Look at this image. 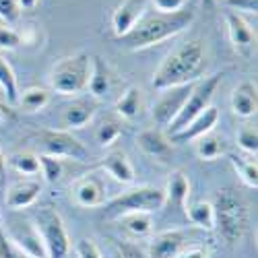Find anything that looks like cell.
Wrapping results in <instances>:
<instances>
[{
	"label": "cell",
	"instance_id": "cell-29",
	"mask_svg": "<svg viewBox=\"0 0 258 258\" xmlns=\"http://www.w3.org/2000/svg\"><path fill=\"white\" fill-rule=\"evenodd\" d=\"M7 165L13 167L17 174L25 176V178H31V176L39 174V157L35 153H31V151H17V153H13L7 159Z\"/></svg>",
	"mask_w": 258,
	"mask_h": 258
},
{
	"label": "cell",
	"instance_id": "cell-40",
	"mask_svg": "<svg viewBox=\"0 0 258 258\" xmlns=\"http://www.w3.org/2000/svg\"><path fill=\"white\" fill-rule=\"evenodd\" d=\"M116 248H118V258H149L145 250L133 242H120Z\"/></svg>",
	"mask_w": 258,
	"mask_h": 258
},
{
	"label": "cell",
	"instance_id": "cell-36",
	"mask_svg": "<svg viewBox=\"0 0 258 258\" xmlns=\"http://www.w3.org/2000/svg\"><path fill=\"white\" fill-rule=\"evenodd\" d=\"M75 252H77V258H103L99 248H97V244L93 240H89V238L79 240L77 246H75Z\"/></svg>",
	"mask_w": 258,
	"mask_h": 258
},
{
	"label": "cell",
	"instance_id": "cell-42",
	"mask_svg": "<svg viewBox=\"0 0 258 258\" xmlns=\"http://www.w3.org/2000/svg\"><path fill=\"white\" fill-rule=\"evenodd\" d=\"M5 171H7V157L0 151V188L5 186Z\"/></svg>",
	"mask_w": 258,
	"mask_h": 258
},
{
	"label": "cell",
	"instance_id": "cell-5",
	"mask_svg": "<svg viewBox=\"0 0 258 258\" xmlns=\"http://www.w3.org/2000/svg\"><path fill=\"white\" fill-rule=\"evenodd\" d=\"M165 207V192L155 186H139L103 205L105 219H120L128 213H153Z\"/></svg>",
	"mask_w": 258,
	"mask_h": 258
},
{
	"label": "cell",
	"instance_id": "cell-35",
	"mask_svg": "<svg viewBox=\"0 0 258 258\" xmlns=\"http://www.w3.org/2000/svg\"><path fill=\"white\" fill-rule=\"evenodd\" d=\"M21 17L19 0H0V19L7 23H17Z\"/></svg>",
	"mask_w": 258,
	"mask_h": 258
},
{
	"label": "cell",
	"instance_id": "cell-30",
	"mask_svg": "<svg viewBox=\"0 0 258 258\" xmlns=\"http://www.w3.org/2000/svg\"><path fill=\"white\" fill-rule=\"evenodd\" d=\"M229 161L235 169V174L248 188H258V167H256V157H242V155H229Z\"/></svg>",
	"mask_w": 258,
	"mask_h": 258
},
{
	"label": "cell",
	"instance_id": "cell-46",
	"mask_svg": "<svg viewBox=\"0 0 258 258\" xmlns=\"http://www.w3.org/2000/svg\"><path fill=\"white\" fill-rule=\"evenodd\" d=\"M219 3H223V0H219Z\"/></svg>",
	"mask_w": 258,
	"mask_h": 258
},
{
	"label": "cell",
	"instance_id": "cell-7",
	"mask_svg": "<svg viewBox=\"0 0 258 258\" xmlns=\"http://www.w3.org/2000/svg\"><path fill=\"white\" fill-rule=\"evenodd\" d=\"M41 242H44L48 258H69L71 254V238L60 213L52 207H41L31 219Z\"/></svg>",
	"mask_w": 258,
	"mask_h": 258
},
{
	"label": "cell",
	"instance_id": "cell-33",
	"mask_svg": "<svg viewBox=\"0 0 258 258\" xmlns=\"http://www.w3.org/2000/svg\"><path fill=\"white\" fill-rule=\"evenodd\" d=\"M238 147L242 151H246L248 155H254L256 157V151H258V135H256V128L252 126H246L238 133Z\"/></svg>",
	"mask_w": 258,
	"mask_h": 258
},
{
	"label": "cell",
	"instance_id": "cell-17",
	"mask_svg": "<svg viewBox=\"0 0 258 258\" xmlns=\"http://www.w3.org/2000/svg\"><path fill=\"white\" fill-rule=\"evenodd\" d=\"M184 246H186V233L182 229L161 231L149 244V258H176Z\"/></svg>",
	"mask_w": 258,
	"mask_h": 258
},
{
	"label": "cell",
	"instance_id": "cell-37",
	"mask_svg": "<svg viewBox=\"0 0 258 258\" xmlns=\"http://www.w3.org/2000/svg\"><path fill=\"white\" fill-rule=\"evenodd\" d=\"M21 44H23V39H21V35L15 29L0 27V48L3 50H17Z\"/></svg>",
	"mask_w": 258,
	"mask_h": 258
},
{
	"label": "cell",
	"instance_id": "cell-19",
	"mask_svg": "<svg viewBox=\"0 0 258 258\" xmlns=\"http://www.w3.org/2000/svg\"><path fill=\"white\" fill-rule=\"evenodd\" d=\"M101 169L107 176H112L116 182H122V184H133L137 180L135 165L131 163L128 155L124 151H120V149H114V151H110L103 157Z\"/></svg>",
	"mask_w": 258,
	"mask_h": 258
},
{
	"label": "cell",
	"instance_id": "cell-38",
	"mask_svg": "<svg viewBox=\"0 0 258 258\" xmlns=\"http://www.w3.org/2000/svg\"><path fill=\"white\" fill-rule=\"evenodd\" d=\"M223 5L229 7V11H233V13L256 15V11H258V0H223Z\"/></svg>",
	"mask_w": 258,
	"mask_h": 258
},
{
	"label": "cell",
	"instance_id": "cell-11",
	"mask_svg": "<svg viewBox=\"0 0 258 258\" xmlns=\"http://www.w3.org/2000/svg\"><path fill=\"white\" fill-rule=\"evenodd\" d=\"M137 147L145 155H149L151 159H155L159 163H167L171 159V155H174L171 141L165 137V133L161 131V128H147V131L139 133Z\"/></svg>",
	"mask_w": 258,
	"mask_h": 258
},
{
	"label": "cell",
	"instance_id": "cell-41",
	"mask_svg": "<svg viewBox=\"0 0 258 258\" xmlns=\"http://www.w3.org/2000/svg\"><path fill=\"white\" fill-rule=\"evenodd\" d=\"M176 258H209V250L205 246H184Z\"/></svg>",
	"mask_w": 258,
	"mask_h": 258
},
{
	"label": "cell",
	"instance_id": "cell-18",
	"mask_svg": "<svg viewBox=\"0 0 258 258\" xmlns=\"http://www.w3.org/2000/svg\"><path fill=\"white\" fill-rule=\"evenodd\" d=\"M9 238L23 250L29 258H48L46 254V248H44V242H41L39 238V233L33 225V221H25V223H21L19 229H13L7 233Z\"/></svg>",
	"mask_w": 258,
	"mask_h": 258
},
{
	"label": "cell",
	"instance_id": "cell-44",
	"mask_svg": "<svg viewBox=\"0 0 258 258\" xmlns=\"http://www.w3.org/2000/svg\"><path fill=\"white\" fill-rule=\"evenodd\" d=\"M0 118H3V110H0Z\"/></svg>",
	"mask_w": 258,
	"mask_h": 258
},
{
	"label": "cell",
	"instance_id": "cell-6",
	"mask_svg": "<svg viewBox=\"0 0 258 258\" xmlns=\"http://www.w3.org/2000/svg\"><path fill=\"white\" fill-rule=\"evenodd\" d=\"M31 145L39 151V155H50L60 159H73V161H89L91 153L77 137L69 131H56V128H46L31 137Z\"/></svg>",
	"mask_w": 258,
	"mask_h": 258
},
{
	"label": "cell",
	"instance_id": "cell-8",
	"mask_svg": "<svg viewBox=\"0 0 258 258\" xmlns=\"http://www.w3.org/2000/svg\"><path fill=\"white\" fill-rule=\"evenodd\" d=\"M219 83H221V75L203 77L201 81L195 83V87H192V91H190L184 107L180 110V114L176 116L174 122L165 128V131L169 133V137L180 133L182 128H186L199 114H203L207 110V107L211 105V101H213V97H215V91H217Z\"/></svg>",
	"mask_w": 258,
	"mask_h": 258
},
{
	"label": "cell",
	"instance_id": "cell-1",
	"mask_svg": "<svg viewBox=\"0 0 258 258\" xmlns=\"http://www.w3.org/2000/svg\"><path fill=\"white\" fill-rule=\"evenodd\" d=\"M209 67L207 50L203 41L190 39L180 44L174 52H169L167 58L161 62V67L153 75V87L157 91H165L180 85L197 83L203 79Z\"/></svg>",
	"mask_w": 258,
	"mask_h": 258
},
{
	"label": "cell",
	"instance_id": "cell-45",
	"mask_svg": "<svg viewBox=\"0 0 258 258\" xmlns=\"http://www.w3.org/2000/svg\"><path fill=\"white\" fill-rule=\"evenodd\" d=\"M114 258H118V254H116V256H114Z\"/></svg>",
	"mask_w": 258,
	"mask_h": 258
},
{
	"label": "cell",
	"instance_id": "cell-10",
	"mask_svg": "<svg viewBox=\"0 0 258 258\" xmlns=\"http://www.w3.org/2000/svg\"><path fill=\"white\" fill-rule=\"evenodd\" d=\"M73 201L85 209H97L105 205V182L97 171L81 176L73 184Z\"/></svg>",
	"mask_w": 258,
	"mask_h": 258
},
{
	"label": "cell",
	"instance_id": "cell-31",
	"mask_svg": "<svg viewBox=\"0 0 258 258\" xmlns=\"http://www.w3.org/2000/svg\"><path fill=\"white\" fill-rule=\"evenodd\" d=\"M0 89L5 91V95L11 103H17V99H19L17 77H15V71L11 69V64L3 56H0Z\"/></svg>",
	"mask_w": 258,
	"mask_h": 258
},
{
	"label": "cell",
	"instance_id": "cell-3",
	"mask_svg": "<svg viewBox=\"0 0 258 258\" xmlns=\"http://www.w3.org/2000/svg\"><path fill=\"white\" fill-rule=\"evenodd\" d=\"M215 213V229L227 244H238L250 227V209L242 195L233 188H221L211 201Z\"/></svg>",
	"mask_w": 258,
	"mask_h": 258
},
{
	"label": "cell",
	"instance_id": "cell-9",
	"mask_svg": "<svg viewBox=\"0 0 258 258\" xmlns=\"http://www.w3.org/2000/svg\"><path fill=\"white\" fill-rule=\"evenodd\" d=\"M192 87H195V83L180 85V87H171V89L161 91L159 99L155 101L153 110H151V116H153V122H155L157 128L165 131V128L176 120V116L180 114V110L184 107Z\"/></svg>",
	"mask_w": 258,
	"mask_h": 258
},
{
	"label": "cell",
	"instance_id": "cell-43",
	"mask_svg": "<svg viewBox=\"0 0 258 258\" xmlns=\"http://www.w3.org/2000/svg\"><path fill=\"white\" fill-rule=\"evenodd\" d=\"M37 3L39 0H19V7H21V11H33L37 7Z\"/></svg>",
	"mask_w": 258,
	"mask_h": 258
},
{
	"label": "cell",
	"instance_id": "cell-24",
	"mask_svg": "<svg viewBox=\"0 0 258 258\" xmlns=\"http://www.w3.org/2000/svg\"><path fill=\"white\" fill-rule=\"evenodd\" d=\"M195 153L203 159V161H215V159H219L221 155L227 153V143L221 135H217L215 131L203 135L201 139H197L195 143Z\"/></svg>",
	"mask_w": 258,
	"mask_h": 258
},
{
	"label": "cell",
	"instance_id": "cell-25",
	"mask_svg": "<svg viewBox=\"0 0 258 258\" xmlns=\"http://www.w3.org/2000/svg\"><path fill=\"white\" fill-rule=\"evenodd\" d=\"M188 221L195 225V227H201V229H215V213H213V205L211 201H197L192 205H186L184 209Z\"/></svg>",
	"mask_w": 258,
	"mask_h": 258
},
{
	"label": "cell",
	"instance_id": "cell-15",
	"mask_svg": "<svg viewBox=\"0 0 258 258\" xmlns=\"http://www.w3.org/2000/svg\"><path fill=\"white\" fill-rule=\"evenodd\" d=\"M95 110H97V103H95L93 97L75 99L73 103H69L62 110V116H60L62 128H64V131H77V128L87 126L93 120Z\"/></svg>",
	"mask_w": 258,
	"mask_h": 258
},
{
	"label": "cell",
	"instance_id": "cell-21",
	"mask_svg": "<svg viewBox=\"0 0 258 258\" xmlns=\"http://www.w3.org/2000/svg\"><path fill=\"white\" fill-rule=\"evenodd\" d=\"M256 107H258L256 87L250 81L240 83L231 93V110H233V114L240 116V118H252V116H256Z\"/></svg>",
	"mask_w": 258,
	"mask_h": 258
},
{
	"label": "cell",
	"instance_id": "cell-39",
	"mask_svg": "<svg viewBox=\"0 0 258 258\" xmlns=\"http://www.w3.org/2000/svg\"><path fill=\"white\" fill-rule=\"evenodd\" d=\"M149 3H151L153 9L159 13H176V11L186 9L188 0H149Z\"/></svg>",
	"mask_w": 258,
	"mask_h": 258
},
{
	"label": "cell",
	"instance_id": "cell-34",
	"mask_svg": "<svg viewBox=\"0 0 258 258\" xmlns=\"http://www.w3.org/2000/svg\"><path fill=\"white\" fill-rule=\"evenodd\" d=\"M0 258H29L5 231H0Z\"/></svg>",
	"mask_w": 258,
	"mask_h": 258
},
{
	"label": "cell",
	"instance_id": "cell-14",
	"mask_svg": "<svg viewBox=\"0 0 258 258\" xmlns=\"http://www.w3.org/2000/svg\"><path fill=\"white\" fill-rule=\"evenodd\" d=\"M217 122H219V110L217 107H213V105H209L207 110L203 114H199L186 128H182V131L176 133V135H171L169 141L171 143H195L203 135L215 131Z\"/></svg>",
	"mask_w": 258,
	"mask_h": 258
},
{
	"label": "cell",
	"instance_id": "cell-4",
	"mask_svg": "<svg viewBox=\"0 0 258 258\" xmlns=\"http://www.w3.org/2000/svg\"><path fill=\"white\" fill-rule=\"evenodd\" d=\"M91 75V56L77 52L60 58L50 71V87L60 95H79L87 91Z\"/></svg>",
	"mask_w": 258,
	"mask_h": 258
},
{
	"label": "cell",
	"instance_id": "cell-23",
	"mask_svg": "<svg viewBox=\"0 0 258 258\" xmlns=\"http://www.w3.org/2000/svg\"><path fill=\"white\" fill-rule=\"evenodd\" d=\"M165 205H174L176 209H186L188 197H190V182L184 171H171V176L165 186Z\"/></svg>",
	"mask_w": 258,
	"mask_h": 258
},
{
	"label": "cell",
	"instance_id": "cell-20",
	"mask_svg": "<svg viewBox=\"0 0 258 258\" xmlns=\"http://www.w3.org/2000/svg\"><path fill=\"white\" fill-rule=\"evenodd\" d=\"M87 91L93 99H103L112 91V73L103 58L91 56V75L87 83Z\"/></svg>",
	"mask_w": 258,
	"mask_h": 258
},
{
	"label": "cell",
	"instance_id": "cell-27",
	"mask_svg": "<svg viewBox=\"0 0 258 258\" xmlns=\"http://www.w3.org/2000/svg\"><path fill=\"white\" fill-rule=\"evenodd\" d=\"M50 101H52V93L48 89H44V87H29V89H25L23 93H21L19 99H17V103L21 105V110L29 112V114L44 110Z\"/></svg>",
	"mask_w": 258,
	"mask_h": 258
},
{
	"label": "cell",
	"instance_id": "cell-12",
	"mask_svg": "<svg viewBox=\"0 0 258 258\" xmlns=\"http://www.w3.org/2000/svg\"><path fill=\"white\" fill-rule=\"evenodd\" d=\"M147 5L149 0H122L116 7V11L112 13V31L118 39L139 23V19L147 13Z\"/></svg>",
	"mask_w": 258,
	"mask_h": 258
},
{
	"label": "cell",
	"instance_id": "cell-13",
	"mask_svg": "<svg viewBox=\"0 0 258 258\" xmlns=\"http://www.w3.org/2000/svg\"><path fill=\"white\" fill-rule=\"evenodd\" d=\"M41 195V182L35 180V178H21L17 182H13L9 188H7V195H5V201H7V207L9 209H27L31 207Z\"/></svg>",
	"mask_w": 258,
	"mask_h": 258
},
{
	"label": "cell",
	"instance_id": "cell-32",
	"mask_svg": "<svg viewBox=\"0 0 258 258\" xmlns=\"http://www.w3.org/2000/svg\"><path fill=\"white\" fill-rule=\"evenodd\" d=\"M39 157V171L48 184H56L64 176V161L60 157H50V155H37Z\"/></svg>",
	"mask_w": 258,
	"mask_h": 258
},
{
	"label": "cell",
	"instance_id": "cell-28",
	"mask_svg": "<svg viewBox=\"0 0 258 258\" xmlns=\"http://www.w3.org/2000/svg\"><path fill=\"white\" fill-rule=\"evenodd\" d=\"M120 135H122V120L116 114H110L99 122L95 131V141L99 147H110L118 141Z\"/></svg>",
	"mask_w": 258,
	"mask_h": 258
},
{
	"label": "cell",
	"instance_id": "cell-26",
	"mask_svg": "<svg viewBox=\"0 0 258 258\" xmlns=\"http://www.w3.org/2000/svg\"><path fill=\"white\" fill-rule=\"evenodd\" d=\"M124 227V231L131 235V238H145L153 231V219L151 213H128L124 217L118 219Z\"/></svg>",
	"mask_w": 258,
	"mask_h": 258
},
{
	"label": "cell",
	"instance_id": "cell-16",
	"mask_svg": "<svg viewBox=\"0 0 258 258\" xmlns=\"http://www.w3.org/2000/svg\"><path fill=\"white\" fill-rule=\"evenodd\" d=\"M225 25H227V33H229L231 44L238 52H246L254 46L256 31L250 27V23L240 13H233L227 9L225 11Z\"/></svg>",
	"mask_w": 258,
	"mask_h": 258
},
{
	"label": "cell",
	"instance_id": "cell-2",
	"mask_svg": "<svg viewBox=\"0 0 258 258\" xmlns=\"http://www.w3.org/2000/svg\"><path fill=\"white\" fill-rule=\"evenodd\" d=\"M192 21H195V11L190 9H182L176 13H145L139 19V23L118 41L126 50H145L180 35L192 25Z\"/></svg>",
	"mask_w": 258,
	"mask_h": 258
},
{
	"label": "cell",
	"instance_id": "cell-22",
	"mask_svg": "<svg viewBox=\"0 0 258 258\" xmlns=\"http://www.w3.org/2000/svg\"><path fill=\"white\" fill-rule=\"evenodd\" d=\"M145 97L143 91L135 85H131L118 99H116V116L122 120H137L143 114Z\"/></svg>",
	"mask_w": 258,
	"mask_h": 258
}]
</instances>
